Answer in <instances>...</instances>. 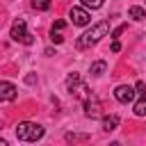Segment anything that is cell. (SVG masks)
Wrapping results in <instances>:
<instances>
[{
    "label": "cell",
    "mask_w": 146,
    "mask_h": 146,
    "mask_svg": "<svg viewBox=\"0 0 146 146\" xmlns=\"http://www.w3.org/2000/svg\"><path fill=\"white\" fill-rule=\"evenodd\" d=\"M107 32H110V23H107V21H100V23H96L91 30H87V32L78 39V43H75V46H78L80 50H82V48H89V46L98 43Z\"/></svg>",
    "instance_id": "cell-1"
},
{
    "label": "cell",
    "mask_w": 146,
    "mask_h": 146,
    "mask_svg": "<svg viewBox=\"0 0 146 146\" xmlns=\"http://www.w3.org/2000/svg\"><path fill=\"white\" fill-rule=\"evenodd\" d=\"M16 137L21 141H36L43 137V128L39 123H32V121H21L16 125Z\"/></svg>",
    "instance_id": "cell-2"
},
{
    "label": "cell",
    "mask_w": 146,
    "mask_h": 146,
    "mask_svg": "<svg viewBox=\"0 0 146 146\" xmlns=\"http://www.w3.org/2000/svg\"><path fill=\"white\" fill-rule=\"evenodd\" d=\"M11 39L14 41H18V43H25V46H30L34 39H32V34L27 32V25H25V21L23 18H16L14 23H11Z\"/></svg>",
    "instance_id": "cell-3"
},
{
    "label": "cell",
    "mask_w": 146,
    "mask_h": 146,
    "mask_svg": "<svg viewBox=\"0 0 146 146\" xmlns=\"http://www.w3.org/2000/svg\"><path fill=\"white\" fill-rule=\"evenodd\" d=\"M135 96H139V94H137V89L130 87V84H119V87L114 89V98H116L119 103H132Z\"/></svg>",
    "instance_id": "cell-4"
},
{
    "label": "cell",
    "mask_w": 146,
    "mask_h": 146,
    "mask_svg": "<svg viewBox=\"0 0 146 146\" xmlns=\"http://www.w3.org/2000/svg\"><path fill=\"white\" fill-rule=\"evenodd\" d=\"M82 103H84V116H87V119H98V116H100L103 105H100V100H98L94 94H91L87 100H82Z\"/></svg>",
    "instance_id": "cell-5"
},
{
    "label": "cell",
    "mask_w": 146,
    "mask_h": 146,
    "mask_svg": "<svg viewBox=\"0 0 146 146\" xmlns=\"http://www.w3.org/2000/svg\"><path fill=\"white\" fill-rule=\"evenodd\" d=\"M68 16H71L73 25H89V21H91V14L87 11V7H71Z\"/></svg>",
    "instance_id": "cell-6"
},
{
    "label": "cell",
    "mask_w": 146,
    "mask_h": 146,
    "mask_svg": "<svg viewBox=\"0 0 146 146\" xmlns=\"http://www.w3.org/2000/svg\"><path fill=\"white\" fill-rule=\"evenodd\" d=\"M68 91H71V94H73L75 98H80V100H87V98L91 96V91H89V87H87V84H84L82 80H78V82H75L73 87H68Z\"/></svg>",
    "instance_id": "cell-7"
},
{
    "label": "cell",
    "mask_w": 146,
    "mask_h": 146,
    "mask_svg": "<svg viewBox=\"0 0 146 146\" xmlns=\"http://www.w3.org/2000/svg\"><path fill=\"white\" fill-rule=\"evenodd\" d=\"M16 94H18V89H16L11 82H7V80L0 82V98H2V100H14Z\"/></svg>",
    "instance_id": "cell-8"
},
{
    "label": "cell",
    "mask_w": 146,
    "mask_h": 146,
    "mask_svg": "<svg viewBox=\"0 0 146 146\" xmlns=\"http://www.w3.org/2000/svg\"><path fill=\"white\" fill-rule=\"evenodd\" d=\"M119 116L116 114H110V116H103V130L105 132H112V130H116V125H119Z\"/></svg>",
    "instance_id": "cell-9"
},
{
    "label": "cell",
    "mask_w": 146,
    "mask_h": 146,
    "mask_svg": "<svg viewBox=\"0 0 146 146\" xmlns=\"http://www.w3.org/2000/svg\"><path fill=\"white\" fill-rule=\"evenodd\" d=\"M132 112H135L137 116H146V94H139V98H137L135 105H132Z\"/></svg>",
    "instance_id": "cell-10"
},
{
    "label": "cell",
    "mask_w": 146,
    "mask_h": 146,
    "mask_svg": "<svg viewBox=\"0 0 146 146\" xmlns=\"http://www.w3.org/2000/svg\"><path fill=\"white\" fill-rule=\"evenodd\" d=\"M128 16H130L132 21H144V18H146V9L139 7V5H132V7L128 9Z\"/></svg>",
    "instance_id": "cell-11"
},
{
    "label": "cell",
    "mask_w": 146,
    "mask_h": 146,
    "mask_svg": "<svg viewBox=\"0 0 146 146\" xmlns=\"http://www.w3.org/2000/svg\"><path fill=\"white\" fill-rule=\"evenodd\" d=\"M105 68H107V64H105L103 59H98V62H94V64L89 66V73H91L94 78H100V75L105 73Z\"/></svg>",
    "instance_id": "cell-12"
},
{
    "label": "cell",
    "mask_w": 146,
    "mask_h": 146,
    "mask_svg": "<svg viewBox=\"0 0 146 146\" xmlns=\"http://www.w3.org/2000/svg\"><path fill=\"white\" fill-rule=\"evenodd\" d=\"M66 141L82 144V141H89V135H73V132H68V135H66Z\"/></svg>",
    "instance_id": "cell-13"
},
{
    "label": "cell",
    "mask_w": 146,
    "mask_h": 146,
    "mask_svg": "<svg viewBox=\"0 0 146 146\" xmlns=\"http://www.w3.org/2000/svg\"><path fill=\"white\" fill-rule=\"evenodd\" d=\"M32 7L39 9V11H46L50 7V0H32Z\"/></svg>",
    "instance_id": "cell-14"
},
{
    "label": "cell",
    "mask_w": 146,
    "mask_h": 146,
    "mask_svg": "<svg viewBox=\"0 0 146 146\" xmlns=\"http://www.w3.org/2000/svg\"><path fill=\"white\" fill-rule=\"evenodd\" d=\"M82 5H84L87 9H98V7L103 5V0H82Z\"/></svg>",
    "instance_id": "cell-15"
},
{
    "label": "cell",
    "mask_w": 146,
    "mask_h": 146,
    "mask_svg": "<svg viewBox=\"0 0 146 146\" xmlns=\"http://www.w3.org/2000/svg\"><path fill=\"white\" fill-rule=\"evenodd\" d=\"M50 41L52 43H62L64 41V36L59 34V30H50Z\"/></svg>",
    "instance_id": "cell-16"
},
{
    "label": "cell",
    "mask_w": 146,
    "mask_h": 146,
    "mask_svg": "<svg viewBox=\"0 0 146 146\" xmlns=\"http://www.w3.org/2000/svg\"><path fill=\"white\" fill-rule=\"evenodd\" d=\"M78 80H80V75H78V73H71V75L66 78V89H68V87H73Z\"/></svg>",
    "instance_id": "cell-17"
},
{
    "label": "cell",
    "mask_w": 146,
    "mask_h": 146,
    "mask_svg": "<svg viewBox=\"0 0 146 146\" xmlns=\"http://www.w3.org/2000/svg\"><path fill=\"white\" fill-rule=\"evenodd\" d=\"M123 30H125V25H119V27H116V30L112 32V39H119V36L123 34Z\"/></svg>",
    "instance_id": "cell-18"
},
{
    "label": "cell",
    "mask_w": 146,
    "mask_h": 146,
    "mask_svg": "<svg viewBox=\"0 0 146 146\" xmlns=\"http://www.w3.org/2000/svg\"><path fill=\"white\" fill-rule=\"evenodd\" d=\"M135 89H137V94H146V84H144L141 80H137V84H135Z\"/></svg>",
    "instance_id": "cell-19"
},
{
    "label": "cell",
    "mask_w": 146,
    "mask_h": 146,
    "mask_svg": "<svg viewBox=\"0 0 146 146\" xmlns=\"http://www.w3.org/2000/svg\"><path fill=\"white\" fill-rule=\"evenodd\" d=\"M64 25H66L64 21H55V25H52V30H64Z\"/></svg>",
    "instance_id": "cell-20"
},
{
    "label": "cell",
    "mask_w": 146,
    "mask_h": 146,
    "mask_svg": "<svg viewBox=\"0 0 146 146\" xmlns=\"http://www.w3.org/2000/svg\"><path fill=\"white\" fill-rule=\"evenodd\" d=\"M119 50H121V43L114 39V43H112V52H119Z\"/></svg>",
    "instance_id": "cell-21"
}]
</instances>
